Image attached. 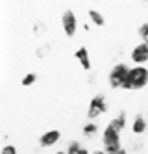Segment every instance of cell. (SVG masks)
<instances>
[{"mask_svg": "<svg viewBox=\"0 0 148 154\" xmlns=\"http://www.w3.org/2000/svg\"><path fill=\"white\" fill-rule=\"evenodd\" d=\"M146 84H148V69L144 65H135V67L130 69V74H128L126 82H124L122 89L135 91V89H143Z\"/></svg>", "mask_w": 148, "mask_h": 154, "instance_id": "cell-1", "label": "cell"}, {"mask_svg": "<svg viewBox=\"0 0 148 154\" xmlns=\"http://www.w3.org/2000/svg\"><path fill=\"white\" fill-rule=\"evenodd\" d=\"M102 143H104L106 154L117 152L119 149H122V145H120V132L117 128H113L111 125H107L106 130H104V136H102Z\"/></svg>", "mask_w": 148, "mask_h": 154, "instance_id": "cell-2", "label": "cell"}, {"mask_svg": "<svg viewBox=\"0 0 148 154\" xmlns=\"http://www.w3.org/2000/svg\"><path fill=\"white\" fill-rule=\"evenodd\" d=\"M128 74H130V67H128L126 63H117V65H113V69L109 71V76H107L109 85L113 87V89H119V87H122L124 82H126V78H128Z\"/></svg>", "mask_w": 148, "mask_h": 154, "instance_id": "cell-3", "label": "cell"}, {"mask_svg": "<svg viewBox=\"0 0 148 154\" xmlns=\"http://www.w3.org/2000/svg\"><path fill=\"white\" fill-rule=\"evenodd\" d=\"M107 112V102H106V95L104 93H98L91 98L89 102V108H87V117L89 119H96L100 117L102 113Z\"/></svg>", "mask_w": 148, "mask_h": 154, "instance_id": "cell-4", "label": "cell"}, {"mask_svg": "<svg viewBox=\"0 0 148 154\" xmlns=\"http://www.w3.org/2000/svg\"><path fill=\"white\" fill-rule=\"evenodd\" d=\"M61 24H63V32L67 37H74L78 32V17L72 9H65L63 17H61Z\"/></svg>", "mask_w": 148, "mask_h": 154, "instance_id": "cell-5", "label": "cell"}, {"mask_svg": "<svg viewBox=\"0 0 148 154\" xmlns=\"http://www.w3.org/2000/svg\"><path fill=\"white\" fill-rule=\"evenodd\" d=\"M131 61L135 65H144L148 61V45L139 43L137 47H133V50H131Z\"/></svg>", "mask_w": 148, "mask_h": 154, "instance_id": "cell-6", "label": "cell"}, {"mask_svg": "<svg viewBox=\"0 0 148 154\" xmlns=\"http://www.w3.org/2000/svg\"><path fill=\"white\" fill-rule=\"evenodd\" d=\"M59 139H61V132L59 130H48V132H44V134L39 137V145L44 147V149H48V147H54Z\"/></svg>", "mask_w": 148, "mask_h": 154, "instance_id": "cell-7", "label": "cell"}, {"mask_svg": "<svg viewBox=\"0 0 148 154\" xmlns=\"http://www.w3.org/2000/svg\"><path fill=\"white\" fill-rule=\"evenodd\" d=\"M76 60L80 61V65H82L83 71H91V60H89V50L85 47H80L76 52H74Z\"/></svg>", "mask_w": 148, "mask_h": 154, "instance_id": "cell-8", "label": "cell"}, {"mask_svg": "<svg viewBox=\"0 0 148 154\" xmlns=\"http://www.w3.org/2000/svg\"><path fill=\"white\" fill-rule=\"evenodd\" d=\"M146 128H148V121L144 119V115H137L133 119V126H131V130H133V134H144L146 132Z\"/></svg>", "mask_w": 148, "mask_h": 154, "instance_id": "cell-9", "label": "cell"}, {"mask_svg": "<svg viewBox=\"0 0 148 154\" xmlns=\"http://www.w3.org/2000/svg\"><path fill=\"white\" fill-rule=\"evenodd\" d=\"M109 125H111L113 128H117L119 132H122L124 126H126V112H120L117 117H113V119L109 121Z\"/></svg>", "mask_w": 148, "mask_h": 154, "instance_id": "cell-10", "label": "cell"}, {"mask_svg": "<svg viewBox=\"0 0 148 154\" xmlns=\"http://www.w3.org/2000/svg\"><path fill=\"white\" fill-rule=\"evenodd\" d=\"M67 154H89V150L83 149L80 141H71L69 147H67Z\"/></svg>", "mask_w": 148, "mask_h": 154, "instance_id": "cell-11", "label": "cell"}, {"mask_svg": "<svg viewBox=\"0 0 148 154\" xmlns=\"http://www.w3.org/2000/svg\"><path fill=\"white\" fill-rule=\"evenodd\" d=\"M89 20L96 26H104L106 24V19L104 15H102L100 11H96V9H89Z\"/></svg>", "mask_w": 148, "mask_h": 154, "instance_id": "cell-12", "label": "cell"}, {"mask_svg": "<svg viewBox=\"0 0 148 154\" xmlns=\"http://www.w3.org/2000/svg\"><path fill=\"white\" fill-rule=\"evenodd\" d=\"M82 132H83V136H87V137H93V136H96V132H98V125L96 123H85L83 125V128H82Z\"/></svg>", "mask_w": 148, "mask_h": 154, "instance_id": "cell-13", "label": "cell"}, {"mask_svg": "<svg viewBox=\"0 0 148 154\" xmlns=\"http://www.w3.org/2000/svg\"><path fill=\"white\" fill-rule=\"evenodd\" d=\"M139 37H141V43L148 45V23H143L139 26Z\"/></svg>", "mask_w": 148, "mask_h": 154, "instance_id": "cell-14", "label": "cell"}, {"mask_svg": "<svg viewBox=\"0 0 148 154\" xmlns=\"http://www.w3.org/2000/svg\"><path fill=\"white\" fill-rule=\"evenodd\" d=\"M35 80H37V74H35V72H28L24 78H22L20 84L24 85V87H28V85H33V84H35Z\"/></svg>", "mask_w": 148, "mask_h": 154, "instance_id": "cell-15", "label": "cell"}, {"mask_svg": "<svg viewBox=\"0 0 148 154\" xmlns=\"http://www.w3.org/2000/svg\"><path fill=\"white\" fill-rule=\"evenodd\" d=\"M0 154H19V152H17L15 145H4L2 150H0Z\"/></svg>", "mask_w": 148, "mask_h": 154, "instance_id": "cell-16", "label": "cell"}, {"mask_svg": "<svg viewBox=\"0 0 148 154\" xmlns=\"http://www.w3.org/2000/svg\"><path fill=\"white\" fill-rule=\"evenodd\" d=\"M113 154H128V150H126V149H124V147H122V149H119L117 152H113Z\"/></svg>", "mask_w": 148, "mask_h": 154, "instance_id": "cell-17", "label": "cell"}, {"mask_svg": "<svg viewBox=\"0 0 148 154\" xmlns=\"http://www.w3.org/2000/svg\"><path fill=\"white\" fill-rule=\"evenodd\" d=\"M91 154H106V150H93Z\"/></svg>", "mask_w": 148, "mask_h": 154, "instance_id": "cell-18", "label": "cell"}, {"mask_svg": "<svg viewBox=\"0 0 148 154\" xmlns=\"http://www.w3.org/2000/svg\"><path fill=\"white\" fill-rule=\"evenodd\" d=\"M54 154H67V150H59V152H54Z\"/></svg>", "mask_w": 148, "mask_h": 154, "instance_id": "cell-19", "label": "cell"}]
</instances>
